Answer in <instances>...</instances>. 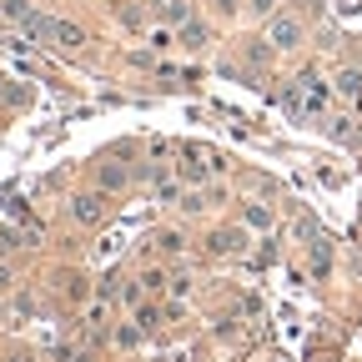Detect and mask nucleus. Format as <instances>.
Returning a JSON list of instances; mask_svg holds the SVG:
<instances>
[{
    "label": "nucleus",
    "instance_id": "nucleus-11",
    "mask_svg": "<svg viewBox=\"0 0 362 362\" xmlns=\"http://www.w3.org/2000/svg\"><path fill=\"white\" fill-rule=\"evenodd\" d=\"M327 262H332V252H327V242H322V237H317V242H312V272H317V277L327 272Z\"/></svg>",
    "mask_w": 362,
    "mask_h": 362
},
{
    "label": "nucleus",
    "instance_id": "nucleus-16",
    "mask_svg": "<svg viewBox=\"0 0 362 362\" xmlns=\"http://www.w3.org/2000/svg\"><path fill=\"white\" fill-rule=\"evenodd\" d=\"M247 11L252 16H272V11H277V0H247Z\"/></svg>",
    "mask_w": 362,
    "mask_h": 362
},
{
    "label": "nucleus",
    "instance_id": "nucleus-14",
    "mask_svg": "<svg viewBox=\"0 0 362 362\" xmlns=\"http://www.w3.org/2000/svg\"><path fill=\"white\" fill-rule=\"evenodd\" d=\"M156 247H161V252H181V232H161Z\"/></svg>",
    "mask_w": 362,
    "mask_h": 362
},
{
    "label": "nucleus",
    "instance_id": "nucleus-9",
    "mask_svg": "<svg viewBox=\"0 0 362 362\" xmlns=\"http://www.w3.org/2000/svg\"><path fill=\"white\" fill-rule=\"evenodd\" d=\"M156 16H161V21H176V25H187V21H192V6H181V0H156Z\"/></svg>",
    "mask_w": 362,
    "mask_h": 362
},
{
    "label": "nucleus",
    "instance_id": "nucleus-17",
    "mask_svg": "<svg viewBox=\"0 0 362 362\" xmlns=\"http://www.w3.org/2000/svg\"><path fill=\"white\" fill-rule=\"evenodd\" d=\"M141 282H146V292H161V287H166V277H161V272H156V267L146 272V277H141Z\"/></svg>",
    "mask_w": 362,
    "mask_h": 362
},
{
    "label": "nucleus",
    "instance_id": "nucleus-18",
    "mask_svg": "<svg viewBox=\"0 0 362 362\" xmlns=\"http://www.w3.org/2000/svg\"><path fill=\"white\" fill-rule=\"evenodd\" d=\"M11 287H16V272H11L6 262H0V292H11Z\"/></svg>",
    "mask_w": 362,
    "mask_h": 362
},
{
    "label": "nucleus",
    "instance_id": "nucleus-2",
    "mask_svg": "<svg viewBox=\"0 0 362 362\" xmlns=\"http://www.w3.org/2000/svg\"><path fill=\"white\" fill-rule=\"evenodd\" d=\"M206 247L216 257H247V232L242 226H216V232L206 237Z\"/></svg>",
    "mask_w": 362,
    "mask_h": 362
},
{
    "label": "nucleus",
    "instance_id": "nucleus-10",
    "mask_svg": "<svg viewBox=\"0 0 362 362\" xmlns=\"http://www.w3.org/2000/svg\"><path fill=\"white\" fill-rule=\"evenodd\" d=\"M0 16H11V21H21V25H25L35 11H30V0H0Z\"/></svg>",
    "mask_w": 362,
    "mask_h": 362
},
{
    "label": "nucleus",
    "instance_id": "nucleus-19",
    "mask_svg": "<svg viewBox=\"0 0 362 362\" xmlns=\"http://www.w3.org/2000/svg\"><path fill=\"white\" fill-rule=\"evenodd\" d=\"M216 11H237V0H216Z\"/></svg>",
    "mask_w": 362,
    "mask_h": 362
},
{
    "label": "nucleus",
    "instance_id": "nucleus-3",
    "mask_svg": "<svg viewBox=\"0 0 362 362\" xmlns=\"http://www.w3.org/2000/svg\"><path fill=\"white\" fill-rule=\"evenodd\" d=\"M71 216H76L81 226H96V221L106 216V197H101V192H81V197H71Z\"/></svg>",
    "mask_w": 362,
    "mask_h": 362
},
{
    "label": "nucleus",
    "instance_id": "nucleus-4",
    "mask_svg": "<svg viewBox=\"0 0 362 362\" xmlns=\"http://www.w3.org/2000/svg\"><path fill=\"white\" fill-rule=\"evenodd\" d=\"M146 181H151V197H156L161 206H171V202H181V187H176V181H171V176H161L156 166H146Z\"/></svg>",
    "mask_w": 362,
    "mask_h": 362
},
{
    "label": "nucleus",
    "instance_id": "nucleus-6",
    "mask_svg": "<svg viewBox=\"0 0 362 362\" xmlns=\"http://www.w3.org/2000/svg\"><path fill=\"white\" fill-rule=\"evenodd\" d=\"M96 181H101V192H121L126 181H131V171H126V166H116V161H101Z\"/></svg>",
    "mask_w": 362,
    "mask_h": 362
},
{
    "label": "nucleus",
    "instance_id": "nucleus-1",
    "mask_svg": "<svg viewBox=\"0 0 362 362\" xmlns=\"http://www.w3.org/2000/svg\"><path fill=\"white\" fill-rule=\"evenodd\" d=\"M267 40H272V51H297L302 45V21L297 16H272Z\"/></svg>",
    "mask_w": 362,
    "mask_h": 362
},
{
    "label": "nucleus",
    "instance_id": "nucleus-8",
    "mask_svg": "<svg viewBox=\"0 0 362 362\" xmlns=\"http://www.w3.org/2000/svg\"><path fill=\"white\" fill-rule=\"evenodd\" d=\"M337 96L362 101V71H337Z\"/></svg>",
    "mask_w": 362,
    "mask_h": 362
},
{
    "label": "nucleus",
    "instance_id": "nucleus-15",
    "mask_svg": "<svg viewBox=\"0 0 362 362\" xmlns=\"http://www.w3.org/2000/svg\"><path fill=\"white\" fill-rule=\"evenodd\" d=\"M116 342H121V347H136V342H141V327H121Z\"/></svg>",
    "mask_w": 362,
    "mask_h": 362
},
{
    "label": "nucleus",
    "instance_id": "nucleus-13",
    "mask_svg": "<svg viewBox=\"0 0 362 362\" xmlns=\"http://www.w3.org/2000/svg\"><path fill=\"white\" fill-rule=\"evenodd\" d=\"M156 317H161L156 307H136V327H141V332H146V327H156Z\"/></svg>",
    "mask_w": 362,
    "mask_h": 362
},
{
    "label": "nucleus",
    "instance_id": "nucleus-7",
    "mask_svg": "<svg viewBox=\"0 0 362 362\" xmlns=\"http://www.w3.org/2000/svg\"><path fill=\"white\" fill-rule=\"evenodd\" d=\"M176 40L187 45V51H206V40H211V35H206V25H202V21H187V25H181V35H176Z\"/></svg>",
    "mask_w": 362,
    "mask_h": 362
},
{
    "label": "nucleus",
    "instance_id": "nucleus-20",
    "mask_svg": "<svg viewBox=\"0 0 362 362\" xmlns=\"http://www.w3.org/2000/svg\"><path fill=\"white\" fill-rule=\"evenodd\" d=\"M11 362H30V352H16V357H11Z\"/></svg>",
    "mask_w": 362,
    "mask_h": 362
},
{
    "label": "nucleus",
    "instance_id": "nucleus-5",
    "mask_svg": "<svg viewBox=\"0 0 362 362\" xmlns=\"http://www.w3.org/2000/svg\"><path fill=\"white\" fill-rule=\"evenodd\" d=\"M51 40L61 45V51H81V45H86V30L71 25V21H56V25H51Z\"/></svg>",
    "mask_w": 362,
    "mask_h": 362
},
{
    "label": "nucleus",
    "instance_id": "nucleus-12",
    "mask_svg": "<svg viewBox=\"0 0 362 362\" xmlns=\"http://www.w3.org/2000/svg\"><path fill=\"white\" fill-rule=\"evenodd\" d=\"M242 221L262 232V226H272V211H267V206H247V211H242Z\"/></svg>",
    "mask_w": 362,
    "mask_h": 362
}]
</instances>
